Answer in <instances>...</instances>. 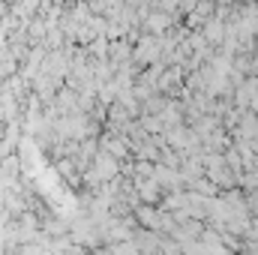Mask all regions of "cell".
<instances>
[{"label":"cell","instance_id":"obj_1","mask_svg":"<svg viewBox=\"0 0 258 255\" xmlns=\"http://www.w3.org/2000/svg\"><path fill=\"white\" fill-rule=\"evenodd\" d=\"M114 174H117V162H114V156H108V153H99V156H96V174H93V177L111 180Z\"/></svg>","mask_w":258,"mask_h":255}]
</instances>
